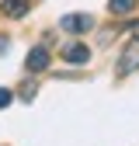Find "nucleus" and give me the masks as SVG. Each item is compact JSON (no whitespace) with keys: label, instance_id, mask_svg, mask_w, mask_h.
<instances>
[{"label":"nucleus","instance_id":"obj_2","mask_svg":"<svg viewBox=\"0 0 139 146\" xmlns=\"http://www.w3.org/2000/svg\"><path fill=\"white\" fill-rule=\"evenodd\" d=\"M139 70V38H132L118 56V73H136Z\"/></svg>","mask_w":139,"mask_h":146},{"label":"nucleus","instance_id":"obj_3","mask_svg":"<svg viewBox=\"0 0 139 146\" xmlns=\"http://www.w3.org/2000/svg\"><path fill=\"white\" fill-rule=\"evenodd\" d=\"M63 59L73 63V66H80V63L91 59V49H87L83 42H66V45H63Z\"/></svg>","mask_w":139,"mask_h":146},{"label":"nucleus","instance_id":"obj_7","mask_svg":"<svg viewBox=\"0 0 139 146\" xmlns=\"http://www.w3.org/2000/svg\"><path fill=\"white\" fill-rule=\"evenodd\" d=\"M11 98H14L11 90H7V87H0V108H7V104H11Z\"/></svg>","mask_w":139,"mask_h":146},{"label":"nucleus","instance_id":"obj_4","mask_svg":"<svg viewBox=\"0 0 139 146\" xmlns=\"http://www.w3.org/2000/svg\"><path fill=\"white\" fill-rule=\"evenodd\" d=\"M45 66H49V49H45V45L31 49V52H28V59H24V70H28V73H42Z\"/></svg>","mask_w":139,"mask_h":146},{"label":"nucleus","instance_id":"obj_5","mask_svg":"<svg viewBox=\"0 0 139 146\" xmlns=\"http://www.w3.org/2000/svg\"><path fill=\"white\" fill-rule=\"evenodd\" d=\"M28 7H31V0H4V4H0V11H4L7 17H14V21H21V17L28 14Z\"/></svg>","mask_w":139,"mask_h":146},{"label":"nucleus","instance_id":"obj_8","mask_svg":"<svg viewBox=\"0 0 139 146\" xmlns=\"http://www.w3.org/2000/svg\"><path fill=\"white\" fill-rule=\"evenodd\" d=\"M129 35H136V38H139V21H132V25H129Z\"/></svg>","mask_w":139,"mask_h":146},{"label":"nucleus","instance_id":"obj_9","mask_svg":"<svg viewBox=\"0 0 139 146\" xmlns=\"http://www.w3.org/2000/svg\"><path fill=\"white\" fill-rule=\"evenodd\" d=\"M0 52H7V38H4V35H0Z\"/></svg>","mask_w":139,"mask_h":146},{"label":"nucleus","instance_id":"obj_1","mask_svg":"<svg viewBox=\"0 0 139 146\" xmlns=\"http://www.w3.org/2000/svg\"><path fill=\"white\" fill-rule=\"evenodd\" d=\"M59 28H63L66 35H83V31L94 28V14H63Z\"/></svg>","mask_w":139,"mask_h":146},{"label":"nucleus","instance_id":"obj_6","mask_svg":"<svg viewBox=\"0 0 139 146\" xmlns=\"http://www.w3.org/2000/svg\"><path fill=\"white\" fill-rule=\"evenodd\" d=\"M108 11L111 14H129V11H136V0H108Z\"/></svg>","mask_w":139,"mask_h":146}]
</instances>
